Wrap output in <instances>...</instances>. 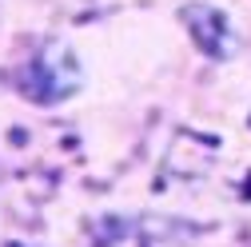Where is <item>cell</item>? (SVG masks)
Masks as SVG:
<instances>
[{"instance_id": "obj_1", "label": "cell", "mask_w": 251, "mask_h": 247, "mask_svg": "<svg viewBox=\"0 0 251 247\" xmlns=\"http://www.w3.org/2000/svg\"><path fill=\"white\" fill-rule=\"evenodd\" d=\"M179 20H183V28H187V36H192V44H196L207 60H215V64H224V60H231V56L239 52V40H235L227 16L219 12V8L187 4V8H179Z\"/></svg>"}]
</instances>
